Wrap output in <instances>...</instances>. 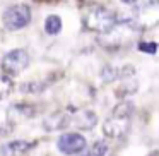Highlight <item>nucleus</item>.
Here are the masks:
<instances>
[{"label": "nucleus", "mask_w": 159, "mask_h": 156, "mask_svg": "<svg viewBox=\"0 0 159 156\" xmlns=\"http://www.w3.org/2000/svg\"><path fill=\"white\" fill-rule=\"evenodd\" d=\"M84 26L89 31L110 33L118 26V17L104 7H94L84 19Z\"/></svg>", "instance_id": "1"}, {"label": "nucleus", "mask_w": 159, "mask_h": 156, "mask_svg": "<svg viewBox=\"0 0 159 156\" xmlns=\"http://www.w3.org/2000/svg\"><path fill=\"white\" fill-rule=\"evenodd\" d=\"M5 29L9 31H19V29L26 28L31 22V9L26 4H17L12 7L5 9L4 16H2Z\"/></svg>", "instance_id": "2"}, {"label": "nucleus", "mask_w": 159, "mask_h": 156, "mask_svg": "<svg viewBox=\"0 0 159 156\" xmlns=\"http://www.w3.org/2000/svg\"><path fill=\"white\" fill-rule=\"evenodd\" d=\"M29 65V55L22 48H14L5 53L2 59V70L7 76H17L22 70H26Z\"/></svg>", "instance_id": "3"}, {"label": "nucleus", "mask_w": 159, "mask_h": 156, "mask_svg": "<svg viewBox=\"0 0 159 156\" xmlns=\"http://www.w3.org/2000/svg\"><path fill=\"white\" fill-rule=\"evenodd\" d=\"M87 142L86 137L77 132H72V134H63L62 137L57 142V148L62 154H80V153L86 149Z\"/></svg>", "instance_id": "4"}, {"label": "nucleus", "mask_w": 159, "mask_h": 156, "mask_svg": "<svg viewBox=\"0 0 159 156\" xmlns=\"http://www.w3.org/2000/svg\"><path fill=\"white\" fill-rule=\"evenodd\" d=\"M130 118H125V117H116V115H111L103 125V132L104 135L111 139H118V137H123L125 134L128 132L130 129V124H128Z\"/></svg>", "instance_id": "5"}, {"label": "nucleus", "mask_w": 159, "mask_h": 156, "mask_svg": "<svg viewBox=\"0 0 159 156\" xmlns=\"http://www.w3.org/2000/svg\"><path fill=\"white\" fill-rule=\"evenodd\" d=\"M36 146V142H29V141H22V139H16V141H11L7 144H4L0 148V154L4 156H16V154H26L28 151H31Z\"/></svg>", "instance_id": "6"}, {"label": "nucleus", "mask_w": 159, "mask_h": 156, "mask_svg": "<svg viewBox=\"0 0 159 156\" xmlns=\"http://www.w3.org/2000/svg\"><path fill=\"white\" fill-rule=\"evenodd\" d=\"M67 125H69V117L63 115V113H55V115H52V117L45 118V122H43V129H45V130H50V132L65 129Z\"/></svg>", "instance_id": "7"}, {"label": "nucleus", "mask_w": 159, "mask_h": 156, "mask_svg": "<svg viewBox=\"0 0 159 156\" xmlns=\"http://www.w3.org/2000/svg\"><path fill=\"white\" fill-rule=\"evenodd\" d=\"M96 124H98V115L91 110H82L75 117V125L82 130H91Z\"/></svg>", "instance_id": "8"}, {"label": "nucleus", "mask_w": 159, "mask_h": 156, "mask_svg": "<svg viewBox=\"0 0 159 156\" xmlns=\"http://www.w3.org/2000/svg\"><path fill=\"white\" fill-rule=\"evenodd\" d=\"M45 31L48 35H58L62 31V19L58 16H48L45 21Z\"/></svg>", "instance_id": "9"}, {"label": "nucleus", "mask_w": 159, "mask_h": 156, "mask_svg": "<svg viewBox=\"0 0 159 156\" xmlns=\"http://www.w3.org/2000/svg\"><path fill=\"white\" fill-rule=\"evenodd\" d=\"M134 108H135L134 103H130V101H121V103H118L116 106L113 108V115L130 118L132 115H134Z\"/></svg>", "instance_id": "10"}, {"label": "nucleus", "mask_w": 159, "mask_h": 156, "mask_svg": "<svg viewBox=\"0 0 159 156\" xmlns=\"http://www.w3.org/2000/svg\"><path fill=\"white\" fill-rule=\"evenodd\" d=\"M11 91H12V81H11V77H9L7 74L0 76V101L4 100V98L7 96Z\"/></svg>", "instance_id": "11"}, {"label": "nucleus", "mask_w": 159, "mask_h": 156, "mask_svg": "<svg viewBox=\"0 0 159 156\" xmlns=\"http://www.w3.org/2000/svg\"><path fill=\"white\" fill-rule=\"evenodd\" d=\"M101 77H103V81L104 83H113L115 79L118 77V70H115L113 67H104L103 69V72H101Z\"/></svg>", "instance_id": "12"}, {"label": "nucleus", "mask_w": 159, "mask_h": 156, "mask_svg": "<svg viewBox=\"0 0 159 156\" xmlns=\"http://www.w3.org/2000/svg\"><path fill=\"white\" fill-rule=\"evenodd\" d=\"M106 153H108V146L104 144V141L94 142L93 149H91V154H94V156H104Z\"/></svg>", "instance_id": "13"}, {"label": "nucleus", "mask_w": 159, "mask_h": 156, "mask_svg": "<svg viewBox=\"0 0 159 156\" xmlns=\"http://www.w3.org/2000/svg\"><path fill=\"white\" fill-rule=\"evenodd\" d=\"M139 50H140V52L149 53V55H156V52H157V45H156V41H151V43H139Z\"/></svg>", "instance_id": "14"}, {"label": "nucleus", "mask_w": 159, "mask_h": 156, "mask_svg": "<svg viewBox=\"0 0 159 156\" xmlns=\"http://www.w3.org/2000/svg\"><path fill=\"white\" fill-rule=\"evenodd\" d=\"M123 4H134V2H137V0H121Z\"/></svg>", "instance_id": "15"}]
</instances>
